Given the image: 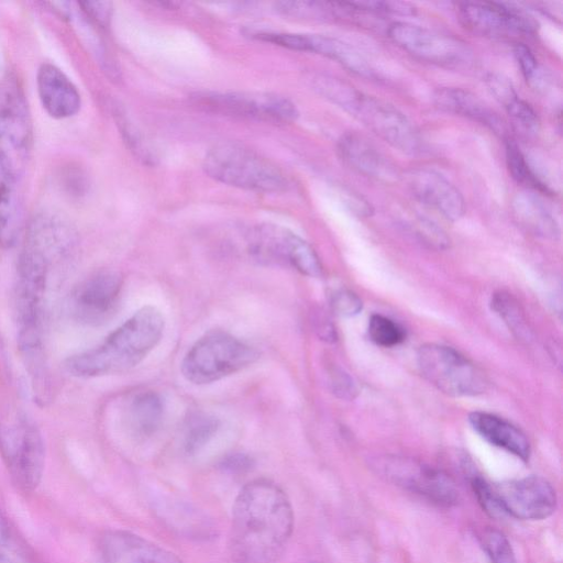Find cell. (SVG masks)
Returning <instances> with one entry per match:
<instances>
[{
    "mask_svg": "<svg viewBox=\"0 0 563 563\" xmlns=\"http://www.w3.org/2000/svg\"><path fill=\"white\" fill-rule=\"evenodd\" d=\"M439 108L476 121L495 133L504 132L500 118L477 96L461 88H442L434 95Z\"/></svg>",
    "mask_w": 563,
    "mask_h": 563,
    "instance_id": "23",
    "label": "cell"
},
{
    "mask_svg": "<svg viewBox=\"0 0 563 563\" xmlns=\"http://www.w3.org/2000/svg\"><path fill=\"white\" fill-rule=\"evenodd\" d=\"M331 307L342 317H353L362 310V300L350 290H339L331 297Z\"/></svg>",
    "mask_w": 563,
    "mask_h": 563,
    "instance_id": "36",
    "label": "cell"
},
{
    "mask_svg": "<svg viewBox=\"0 0 563 563\" xmlns=\"http://www.w3.org/2000/svg\"><path fill=\"white\" fill-rule=\"evenodd\" d=\"M103 563H183L173 552L126 530H110L100 540Z\"/></svg>",
    "mask_w": 563,
    "mask_h": 563,
    "instance_id": "19",
    "label": "cell"
},
{
    "mask_svg": "<svg viewBox=\"0 0 563 563\" xmlns=\"http://www.w3.org/2000/svg\"><path fill=\"white\" fill-rule=\"evenodd\" d=\"M32 145V119L23 89L14 78H3L0 81V169L20 180Z\"/></svg>",
    "mask_w": 563,
    "mask_h": 563,
    "instance_id": "7",
    "label": "cell"
},
{
    "mask_svg": "<svg viewBox=\"0 0 563 563\" xmlns=\"http://www.w3.org/2000/svg\"><path fill=\"white\" fill-rule=\"evenodd\" d=\"M19 181L0 169V245L11 247L23 228V200Z\"/></svg>",
    "mask_w": 563,
    "mask_h": 563,
    "instance_id": "25",
    "label": "cell"
},
{
    "mask_svg": "<svg viewBox=\"0 0 563 563\" xmlns=\"http://www.w3.org/2000/svg\"><path fill=\"white\" fill-rule=\"evenodd\" d=\"M246 241L250 255L262 264L292 268L309 277L322 274L311 245L286 228L260 224L250 230Z\"/></svg>",
    "mask_w": 563,
    "mask_h": 563,
    "instance_id": "9",
    "label": "cell"
},
{
    "mask_svg": "<svg viewBox=\"0 0 563 563\" xmlns=\"http://www.w3.org/2000/svg\"><path fill=\"white\" fill-rule=\"evenodd\" d=\"M0 454L9 475L22 492H33L45 467V445L35 423L24 413L0 419Z\"/></svg>",
    "mask_w": 563,
    "mask_h": 563,
    "instance_id": "5",
    "label": "cell"
},
{
    "mask_svg": "<svg viewBox=\"0 0 563 563\" xmlns=\"http://www.w3.org/2000/svg\"><path fill=\"white\" fill-rule=\"evenodd\" d=\"M220 427L219 420L206 412H192L183 428L181 445L185 453L195 455L206 448Z\"/></svg>",
    "mask_w": 563,
    "mask_h": 563,
    "instance_id": "28",
    "label": "cell"
},
{
    "mask_svg": "<svg viewBox=\"0 0 563 563\" xmlns=\"http://www.w3.org/2000/svg\"><path fill=\"white\" fill-rule=\"evenodd\" d=\"M258 357L252 345L227 332L210 331L187 352L181 373L192 384H210L247 367Z\"/></svg>",
    "mask_w": 563,
    "mask_h": 563,
    "instance_id": "6",
    "label": "cell"
},
{
    "mask_svg": "<svg viewBox=\"0 0 563 563\" xmlns=\"http://www.w3.org/2000/svg\"><path fill=\"white\" fill-rule=\"evenodd\" d=\"M74 238L73 231L62 219L41 214L30 223L23 250L41 258L52 269L70 255Z\"/></svg>",
    "mask_w": 563,
    "mask_h": 563,
    "instance_id": "17",
    "label": "cell"
},
{
    "mask_svg": "<svg viewBox=\"0 0 563 563\" xmlns=\"http://www.w3.org/2000/svg\"><path fill=\"white\" fill-rule=\"evenodd\" d=\"M253 464V460L244 453H229L220 460V467L230 473L247 472Z\"/></svg>",
    "mask_w": 563,
    "mask_h": 563,
    "instance_id": "39",
    "label": "cell"
},
{
    "mask_svg": "<svg viewBox=\"0 0 563 563\" xmlns=\"http://www.w3.org/2000/svg\"><path fill=\"white\" fill-rule=\"evenodd\" d=\"M486 85L508 114L529 132L538 131L539 118L532 107L522 100L511 81L500 74H489Z\"/></svg>",
    "mask_w": 563,
    "mask_h": 563,
    "instance_id": "27",
    "label": "cell"
},
{
    "mask_svg": "<svg viewBox=\"0 0 563 563\" xmlns=\"http://www.w3.org/2000/svg\"><path fill=\"white\" fill-rule=\"evenodd\" d=\"M0 563H14L4 550H0Z\"/></svg>",
    "mask_w": 563,
    "mask_h": 563,
    "instance_id": "42",
    "label": "cell"
},
{
    "mask_svg": "<svg viewBox=\"0 0 563 563\" xmlns=\"http://www.w3.org/2000/svg\"><path fill=\"white\" fill-rule=\"evenodd\" d=\"M202 167L214 180L241 189L280 192L289 185L277 165L239 143L213 145L207 152Z\"/></svg>",
    "mask_w": 563,
    "mask_h": 563,
    "instance_id": "4",
    "label": "cell"
},
{
    "mask_svg": "<svg viewBox=\"0 0 563 563\" xmlns=\"http://www.w3.org/2000/svg\"><path fill=\"white\" fill-rule=\"evenodd\" d=\"M514 54L523 78L529 82L537 81L540 69L538 60L531 49L523 43H518L514 47Z\"/></svg>",
    "mask_w": 563,
    "mask_h": 563,
    "instance_id": "37",
    "label": "cell"
},
{
    "mask_svg": "<svg viewBox=\"0 0 563 563\" xmlns=\"http://www.w3.org/2000/svg\"><path fill=\"white\" fill-rule=\"evenodd\" d=\"M373 467L388 482L428 501L452 507L457 504L459 490L444 471L405 456L378 457Z\"/></svg>",
    "mask_w": 563,
    "mask_h": 563,
    "instance_id": "11",
    "label": "cell"
},
{
    "mask_svg": "<svg viewBox=\"0 0 563 563\" xmlns=\"http://www.w3.org/2000/svg\"><path fill=\"white\" fill-rule=\"evenodd\" d=\"M478 539L492 563H517L511 544L501 531L485 528Z\"/></svg>",
    "mask_w": 563,
    "mask_h": 563,
    "instance_id": "31",
    "label": "cell"
},
{
    "mask_svg": "<svg viewBox=\"0 0 563 563\" xmlns=\"http://www.w3.org/2000/svg\"><path fill=\"white\" fill-rule=\"evenodd\" d=\"M368 335L377 345L389 347L400 344L406 333L396 321L382 314H372L368 320Z\"/></svg>",
    "mask_w": 563,
    "mask_h": 563,
    "instance_id": "30",
    "label": "cell"
},
{
    "mask_svg": "<svg viewBox=\"0 0 563 563\" xmlns=\"http://www.w3.org/2000/svg\"><path fill=\"white\" fill-rule=\"evenodd\" d=\"M286 493L268 479H255L239 492L232 507L231 540L238 563H275L294 530Z\"/></svg>",
    "mask_w": 563,
    "mask_h": 563,
    "instance_id": "1",
    "label": "cell"
},
{
    "mask_svg": "<svg viewBox=\"0 0 563 563\" xmlns=\"http://www.w3.org/2000/svg\"><path fill=\"white\" fill-rule=\"evenodd\" d=\"M421 375L450 396H476L487 389L485 374L456 350L437 343L423 344L417 352Z\"/></svg>",
    "mask_w": 563,
    "mask_h": 563,
    "instance_id": "8",
    "label": "cell"
},
{
    "mask_svg": "<svg viewBox=\"0 0 563 563\" xmlns=\"http://www.w3.org/2000/svg\"><path fill=\"white\" fill-rule=\"evenodd\" d=\"M387 32L396 45L432 64L456 67L468 63L472 57L463 41L411 23L395 22Z\"/></svg>",
    "mask_w": 563,
    "mask_h": 563,
    "instance_id": "12",
    "label": "cell"
},
{
    "mask_svg": "<svg viewBox=\"0 0 563 563\" xmlns=\"http://www.w3.org/2000/svg\"><path fill=\"white\" fill-rule=\"evenodd\" d=\"M252 35L257 40L271 42L290 49L323 55L360 76H373V71L363 56L354 47L338 38L318 34L279 32H256Z\"/></svg>",
    "mask_w": 563,
    "mask_h": 563,
    "instance_id": "16",
    "label": "cell"
},
{
    "mask_svg": "<svg viewBox=\"0 0 563 563\" xmlns=\"http://www.w3.org/2000/svg\"><path fill=\"white\" fill-rule=\"evenodd\" d=\"M122 289L121 276L102 271L79 283L70 294L68 307L71 317L80 323L97 325L115 311Z\"/></svg>",
    "mask_w": 563,
    "mask_h": 563,
    "instance_id": "14",
    "label": "cell"
},
{
    "mask_svg": "<svg viewBox=\"0 0 563 563\" xmlns=\"http://www.w3.org/2000/svg\"><path fill=\"white\" fill-rule=\"evenodd\" d=\"M511 210L516 221L534 235L544 239L558 236L555 219L533 191L526 189L518 192L512 199Z\"/></svg>",
    "mask_w": 563,
    "mask_h": 563,
    "instance_id": "26",
    "label": "cell"
},
{
    "mask_svg": "<svg viewBox=\"0 0 563 563\" xmlns=\"http://www.w3.org/2000/svg\"><path fill=\"white\" fill-rule=\"evenodd\" d=\"M413 196L450 221L459 220L465 211L460 190L445 177L429 168L412 169L407 175Z\"/></svg>",
    "mask_w": 563,
    "mask_h": 563,
    "instance_id": "18",
    "label": "cell"
},
{
    "mask_svg": "<svg viewBox=\"0 0 563 563\" xmlns=\"http://www.w3.org/2000/svg\"><path fill=\"white\" fill-rule=\"evenodd\" d=\"M126 409L128 428L137 439H147L162 427L165 405L157 393L153 390L137 393L132 397Z\"/></svg>",
    "mask_w": 563,
    "mask_h": 563,
    "instance_id": "24",
    "label": "cell"
},
{
    "mask_svg": "<svg viewBox=\"0 0 563 563\" xmlns=\"http://www.w3.org/2000/svg\"><path fill=\"white\" fill-rule=\"evenodd\" d=\"M471 487L483 511L494 519L506 517L493 485L482 476L474 474L471 476Z\"/></svg>",
    "mask_w": 563,
    "mask_h": 563,
    "instance_id": "33",
    "label": "cell"
},
{
    "mask_svg": "<svg viewBox=\"0 0 563 563\" xmlns=\"http://www.w3.org/2000/svg\"><path fill=\"white\" fill-rule=\"evenodd\" d=\"M314 87L391 146L408 154L421 151L422 140L418 130L391 104L329 76L314 78Z\"/></svg>",
    "mask_w": 563,
    "mask_h": 563,
    "instance_id": "3",
    "label": "cell"
},
{
    "mask_svg": "<svg viewBox=\"0 0 563 563\" xmlns=\"http://www.w3.org/2000/svg\"><path fill=\"white\" fill-rule=\"evenodd\" d=\"M9 540V528L0 511V550H4Z\"/></svg>",
    "mask_w": 563,
    "mask_h": 563,
    "instance_id": "41",
    "label": "cell"
},
{
    "mask_svg": "<svg viewBox=\"0 0 563 563\" xmlns=\"http://www.w3.org/2000/svg\"><path fill=\"white\" fill-rule=\"evenodd\" d=\"M316 324H317L316 325L317 332L323 340H327V341L335 340V330H334L333 325L331 324V322L327 318H324V317L317 318Z\"/></svg>",
    "mask_w": 563,
    "mask_h": 563,
    "instance_id": "40",
    "label": "cell"
},
{
    "mask_svg": "<svg viewBox=\"0 0 563 563\" xmlns=\"http://www.w3.org/2000/svg\"><path fill=\"white\" fill-rule=\"evenodd\" d=\"M191 101L206 112L271 123H289L298 117L289 99L269 92L203 91L191 96Z\"/></svg>",
    "mask_w": 563,
    "mask_h": 563,
    "instance_id": "10",
    "label": "cell"
},
{
    "mask_svg": "<svg viewBox=\"0 0 563 563\" xmlns=\"http://www.w3.org/2000/svg\"><path fill=\"white\" fill-rule=\"evenodd\" d=\"M332 393L342 399H353L358 394V386L353 378L340 368H334L330 373L329 379Z\"/></svg>",
    "mask_w": 563,
    "mask_h": 563,
    "instance_id": "35",
    "label": "cell"
},
{
    "mask_svg": "<svg viewBox=\"0 0 563 563\" xmlns=\"http://www.w3.org/2000/svg\"><path fill=\"white\" fill-rule=\"evenodd\" d=\"M82 11L93 20L97 24L106 27L108 26L111 14L112 4L109 1H84L79 2Z\"/></svg>",
    "mask_w": 563,
    "mask_h": 563,
    "instance_id": "38",
    "label": "cell"
},
{
    "mask_svg": "<svg viewBox=\"0 0 563 563\" xmlns=\"http://www.w3.org/2000/svg\"><path fill=\"white\" fill-rule=\"evenodd\" d=\"M338 153L353 170L384 183L395 181V166L364 136L350 132L338 142Z\"/></svg>",
    "mask_w": 563,
    "mask_h": 563,
    "instance_id": "21",
    "label": "cell"
},
{
    "mask_svg": "<svg viewBox=\"0 0 563 563\" xmlns=\"http://www.w3.org/2000/svg\"><path fill=\"white\" fill-rule=\"evenodd\" d=\"M164 317L146 306L110 333L100 344L67 358L66 369L77 377H98L128 371L157 345Z\"/></svg>",
    "mask_w": 563,
    "mask_h": 563,
    "instance_id": "2",
    "label": "cell"
},
{
    "mask_svg": "<svg viewBox=\"0 0 563 563\" xmlns=\"http://www.w3.org/2000/svg\"><path fill=\"white\" fill-rule=\"evenodd\" d=\"M468 420L474 430L490 444L506 450L523 462L529 460V440L516 426L500 417L483 411L470 413Z\"/></svg>",
    "mask_w": 563,
    "mask_h": 563,
    "instance_id": "22",
    "label": "cell"
},
{
    "mask_svg": "<svg viewBox=\"0 0 563 563\" xmlns=\"http://www.w3.org/2000/svg\"><path fill=\"white\" fill-rule=\"evenodd\" d=\"M506 514L521 520H542L556 509L555 489L543 477L528 476L493 485Z\"/></svg>",
    "mask_w": 563,
    "mask_h": 563,
    "instance_id": "13",
    "label": "cell"
},
{
    "mask_svg": "<svg viewBox=\"0 0 563 563\" xmlns=\"http://www.w3.org/2000/svg\"><path fill=\"white\" fill-rule=\"evenodd\" d=\"M457 16L464 27L482 35L532 34L538 27L537 21L528 13L498 2H461Z\"/></svg>",
    "mask_w": 563,
    "mask_h": 563,
    "instance_id": "15",
    "label": "cell"
},
{
    "mask_svg": "<svg viewBox=\"0 0 563 563\" xmlns=\"http://www.w3.org/2000/svg\"><path fill=\"white\" fill-rule=\"evenodd\" d=\"M416 234L429 245L437 249L448 247L450 240L446 234L435 223L423 217H418L413 221Z\"/></svg>",
    "mask_w": 563,
    "mask_h": 563,
    "instance_id": "34",
    "label": "cell"
},
{
    "mask_svg": "<svg viewBox=\"0 0 563 563\" xmlns=\"http://www.w3.org/2000/svg\"><path fill=\"white\" fill-rule=\"evenodd\" d=\"M492 305L493 309L504 319L514 333L519 338L528 339L529 330L526 319L511 296L505 292L495 294Z\"/></svg>",
    "mask_w": 563,
    "mask_h": 563,
    "instance_id": "32",
    "label": "cell"
},
{
    "mask_svg": "<svg viewBox=\"0 0 563 563\" xmlns=\"http://www.w3.org/2000/svg\"><path fill=\"white\" fill-rule=\"evenodd\" d=\"M506 162L511 177L531 191L548 192V187L537 177L528 165L526 157L512 139L505 143Z\"/></svg>",
    "mask_w": 563,
    "mask_h": 563,
    "instance_id": "29",
    "label": "cell"
},
{
    "mask_svg": "<svg viewBox=\"0 0 563 563\" xmlns=\"http://www.w3.org/2000/svg\"><path fill=\"white\" fill-rule=\"evenodd\" d=\"M36 86L41 103L54 119H67L80 109V95L68 78L57 66L42 64L36 75Z\"/></svg>",
    "mask_w": 563,
    "mask_h": 563,
    "instance_id": "20",
    "label": "cell"
}]
</instances>
